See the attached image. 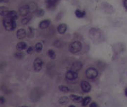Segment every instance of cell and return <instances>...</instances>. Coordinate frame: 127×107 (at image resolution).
I'll return each instance as SVG.
<instances>
[{"label":"cell","mask_w":127,"mask_h":107,"mask_svg":"<svg viewBox=\"0 0 127 107\" xmlns=\"http://www.w3.org/2000/svg\"><path fill=\"white\" fill-rule=\"evenodd\" d=\"M16 36L18 37V39L20 40H22L26 36V32L24 29H19L18 30H17L16 32Z\"/></svg>","instance_id":"12"},{"label":"cell","mask_w":127,"mask_h":107,"mask_svg":"<svg viewBox=\"0 0 127 107\" xmlns=\"http://www.w3.org/2000/svg\"><path fill=\"white\" fill-rule=\"evenodd\" d=\"M48 54H49V56L51 58V59H55V57H56V54H55V52L54 51H52V50H49L48 52Z\"/></svg>","instance_id":"25"},{"label":"cell","mask_w":127,"mask_h":107,"mask_svg":"<svg viewBox=\"0 0 127 107\" xmlns=\"http://www.w3.org/2000/svg\"><path fill=\"white\" fill-rule=\"evenodd\" d=\"M82 63L79 61H76L73 64L72 66H71V71H73L75 72L79 71L81 68H82Z\"/></svg>","instance_id":"9"},{"label":"cell","mask_w":127,"mask_h":107,"mask_svg":"<svg viewBox=\"0 0 127 107\" xmlns=\"http://www.w3.org/2000/svg\"><path fill=\"white\" fill-rule=\"evenodd\" d=\"M59 89L60 90L61 92H64V93H68V92H69V89L67 87V86H64V85H60L59 87Z\"/></svg>","instance_id":"22"},{"label":"cell","mask_w":127,"mask_h":107,"mask_svg":"<svg viewBox=\"0 0 127 107\" xmlns=\"http://www.w3.org/2000/svg\"><path fill=\"white\" fill-rule=\"evenodd\" d=\"M9 11H9L8 9L6 8V7H1V9H0V14H1V16H5V17H6V16H8Z\"/></svg>","instance_id":"17"},{"label":"cell","mask_w":127,"mask_h":107,"mask_svg":"<svg viewBox=\"0 0 127 107\" xmlns=\"http://www.w3.org/2000/svg\"><path fill=\"white\" fill-rule=\"evenodd\" d=\"M70 98H71V100H73V101H76L77 103H79L81 101L82 102V101H83V99H82L81 96L78 95H70Z\"/></svg>","instance_id":"16"},{"label":"cell","mask_w":127,"mask_h":107,"mask_svg":"<svg viewBox=\"0 0 127 107\" xmlns=\"http://www.w3.org/2000/svg\"><path fill=\"white\" fill-rule=\"evenodd\" d=\"M45 12H44V10L42 9H37V10H35V16H38V17H41L44 15Z\"/></svg>","instance_id":"23"},{"label":"cell","mask_w":127,"mask_h":107,"mask_svg":"<svg viewBox=\"0 0 127 107\" xmlns=\"http://www.w3.org/2000/svg\"><path fill=\"white\" fill-rule=\"evenodd\" d=\"M26 107V106H22V107Z\"/></svg>","instance_id":"34"},{"label":"cell","mask_w":127,"mask_h":107,"mask_svg":"<svg viewBox=\"0 0 127 107\" xmlns=\"http://www.w3.org/2000/svg\"><path fill=\"white\" fill-rule=\"evenodd\" d=\"M33 52H34V49H33V48L32 47H30V48H28V54H33Z\"/></svg>","instance_id":"27"},{"label":"cell","mask_w":127,"mask_h":107,"mask_svg":"<svg viewBox=\"0 0 127 107\" xmlns=\"http://www.w3.org/2000/svg\"><path fill=\"white\" fill-rule=\"evenodd\" d=\"M123 4H124V8L126 9V10L127 11V0H124L123 1Z\"/></svg>","instance_id":"29"},{"label":"cell","mask_w":127,"mask_h":107,"mask_svg":"<svg viewBox=\"0 0 127 107\" xmlns=\"http://www.w3.org/2000/svg\"><path fill=\"white\" fill-rule=\"evenodd\" d=\"M66 77L69 80H73L78 77V73L73 71H69L66 73Z\"/></svg>","instance_id":"7"},{"label":"cell","mask_w":127,"mask_h":107,"mask_svg":"<svg viewBox=\"0 0 127 107\" xmlns=\"http://www.w3.org/2000/svg\"><path fill=\"white\" fill-rule=\"evenodd\" d=\"M85 75L88 79L92 80V79H95L97 77L98 71L94 68H89L85 71Z\"/></svg>","instance_id":"3"},{"label":"cell","mask_w":127,"mask_h":107,"mask_svg":"<svg viewBox=\"0 0 127 107\" xmlns=\"http://www.w3.org/2000/svg\"><path fill=\"white\" fill-rule=\"evenodd\" d=\"M75 13H76V16L78 18H83L85 15V12L84 11H81V10H76Z\"/></svg>","instance_id":"20"},{"label":"cell","mask_w":127,"mask_h":107,"mask_svg":"<svg viewBox=\"0 0 127 107\" xmlns=\"http://www.w3.org/2000/svg\"><path fill=\"white\" fill-rule=\"evenodd\" d=\"M67 30V26L66 24H60L58 28H57V31L58 32L61 34V35H63L66 32V31Z\"/></svg>","instance_id":"11"},{"label":"cell","mask_w":127,"mask_h":107,"mask_svg":"<svg viewBox=\"0 0 127 107\" xmlns=\"http://www.w3.org/2000/svg\"><path fill=\"white\" fill-rule=\"evenodd\" d=\"M0 101H1V104H4V101H5V99H4V98L3 96H1V97L0 98Z\"/></svg>","instance_id":"30"},{"label":"cell","mask_w":127,"mask_h":107,"mask_svg":"<svg viewBox=\"0 0 127 107\" xmlns=\"http://www.w3.org/2000/svg\"><path fill=\"white\" fill-rule=\"evenodd\" d=\"M69 107H76L75 106H73V105H71V106H69Z\"/></svg>","instance_id":"33"},{"label":"cell","mask_w":127,"mask_h":107,"mask_svg":"<svg viewBox=\"0 0 127 107\" xmlns=\"http://www.w3.org/2000/svg\"><path fill=\"white\" fill-rule=\"evenodd\" d=\"M82 49V44L79 41L72 42L69 46V51L72 54H76Z\"/></svg>","instance_id":"2"},{"label":"cell","mask_w":127,"mask_h":107,"mask_svg":"<svg viewBox=\"0 0 127 107\" xmlns=\"http://www.w3.org/2000/svg\"><path fill=\"white\" fill-rule=\"evenodd\" d=\"M99 30L97 29H91V32H90V35H91V39H93L92 40H99L100 37V33H99Z\"/></svg>","instance_id":"6"},{"label":"cell","mask_w":127,"mask_h":107,"mask_svg":"<svg viewBox=\"0 0 127 107\" xmlns=\"http://www.w3.org/2000/svg\"><path fill=\"white\" fill-rule=\"evenodd\" d=\"M42 66H43V62L39 58H36L34 60V62H33V68H34V70L35 71L38 72L42 70Z\"/></svg>","instance_id":"4"},{"label":"cell","mask_w":127,"mask_h":107,"mask_svg":"<svg viewBox=\"0 0 127 107\" xmlns=\"http://www.w3.org/2000/svg\"><path fill=\"white\" fill-rule=\"evenodd\" d=\"M90 107H98V105L95 102H92L91 104L90 105Z\"/></svg>","instance_id":"28"},{"label":"cell","mask_w":127,"mask_h":107,"mask_svg":"<svg viewBox=\"0 0 127 107\" xmlns=\"http://www.w3.org/2000/svg\"><path fill=\"white\" fill-rule=\"evenodd\" d=\"M7 17L16 21L17 19V18H18V13L16 11H10L9 13V14H8V16H7Z\"/></svg>","instance_id":"15"},{"label":"cell","mask_w":127,"mask_h":107,"mask_svg":"<svg viewBox=\"0 0 127 107\" xmlns=\"http://www.w3.org/2000/svg\"><path fill=\"white\" fill-rule=\"evenodd\" d=\"M30 20V18H29V17H24V18L22 20V23L23 24H27L28 22H29V21Z\"/></svg>","instance_id":"26"},{"label":"cell","mask_w":127,"mask_h":107,"mask_svg":"<svg viewBox=\"0 0 127 107\" xmlns=\"http://www.w3.org/2000/svg\"><path fill=\"white\" fill-rule=\"evenodd\" d=\"M125 95L127 96V88H126V89H125Z\"/></svg>","instance_id":"32"},{"label":"cell","mask_w":127,"mask_h":107,"mask_svg":"<svg viewBox=\"0 0 127 107\" xmlns=\"http://www.w3.org/2000/svg\"><path fill=\"white\" fill-rule=\"evenodd\" d=\"M15 56L17 58V59H23L24 57V54L22 53L21 51H18L17 52L15 53Z\"/></svg>","instance_id":"24"},{"label":"cell","mask_w":127,"mask_h":107,"mask_svg":"<svg viewBox=\"0 0 127 107\" xmlns=\"http://www.w3.org/2000/svg\"><path fill=\"white\" fill-rule=\"evenodd\" d=\"M30 11V8L29 5H24V6H21L20 9H19V13L21 16H23L25 17L28 15V13Z\"/></svg>","instance_id":"5"},{"label":"cell","mask_w":127,"mask_h":107,"mask_svg":"<svg viewBox=\"0 0 127 107\" xmlns=\"http://www.w3.org/2000/svg\"><path fill=\"white\" fill-rule=\"evenodd\" d=\"M3 25H4V27L5 28V29L8 31L14 30L16 28V25L15 20H13L7 16L3 19Z\"/></svg>","instance_id":"1"},{"label":"cell","mask_w":127,"mask_h":107,"mask_svg":"<svg viewBox=\"0 0 127 107\" xmlns=\"http://www.w3.org/2000/svg\"><path fill=\"white\" fill-rule=\"evenodd\" d=\"M91 101V98L89 96H86L85 98L83 99V101H82V106L83 107H86L90 102Z\"/></svg>","instance_id":"19"},{"label":"cell","mask_w":127,"mask_h":107,"mask_svg":"<svg viewBox=\"0 0 127 107\" xmlns=\"http://www.w3.org/2000/svg\"><path fill=\"white\" fill-rule=\"evenodd\" d=\"M26 47H27V44L25 42H18L16 45V49H17V51H22V50H24Z\"/></svg>","instance_id":"14"},{"label":"cell","mask_w":127,"mask_h":107,"mask_svg":"<svg viewBox=\"0 0 127 107\" xmlns=\"http://www.w3.org/2000/svg\"><path fill=\"white\" fill-rule=\"evenodd\" d=\"M42 48H43V45H42V43L38 42V43H37L36 44H35V50H36V52L37 53H40V52H42Z\"/></svg>","instance_id":"21"},{"label":"cell","mask_w":127,"mask_h":107,"mask_svg":"<svg viewBox=\"0 0 127 107\" xmlns=\"http://www.w3.org/2000/svg\"><path fill=\"white\" fill-rule=\"evenodd\" d=\"M1 1V2H7L9 0H0Z\"/></svg>","instance_id":"31"},{"label":"cell","mask_w":127,"mask_h":107,"mask_svg":"<svg viewBox=\"0 0 127 107\" xmlns=\"http://www.w3.org/2000/svg\"><path fill=\"white\" fill-rule=\"evenodd\" d=\"M81 88L84 92H89L91 90V84L87 81H82L81 84Z\"/></svg>","instance_id":"8"},{"label":"cell","mask_w":127,"mask_h":107,"mask_svg":"<svg viewBox=\"0 0 127 107\" xmlns=\"http://www.w3.org/2000/svg\"><path fill=\"white\" fill-rule=\"evenodd\" d=\"M49 24H50V21L49 20H44V21H42L40 23L39 27L41 29H45V28H48Z\"/></svg>","instance_id":"13"},{"label":"cell","mask_w":127,"mask_h":107,"mask_svg":"<svg viewBox=\"0 0 127 107\" xmlns=\"http://www.w3.org/2000/svg\"><path fill=\"white\" fill-rule=\"evenodd\" d=\"M58 1L59 0H45V4L48 9H52L57 4Z\"/></svg>","instance_id":"10"},{"label":"cell","mask_w":127,"mask_h":107,"mask_svg":"<svg viewBox=\"0 0 127 107\" xmlns=\"http://www.w3.org/2000/svg\"><path fill=\"white\" fill-rule=\"evenodd\" d=\"M69 101V99L68 97H67V96H62L59 99V103L60 104H61V105H65V104H68Z\"/></svg>","instance_id":"18"}]
</instances>
